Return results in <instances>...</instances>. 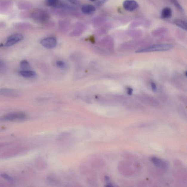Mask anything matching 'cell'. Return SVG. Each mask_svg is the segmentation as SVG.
<instances>
[{
  "label": "cell",
  "instance_id": "obj_1",
  "mask_svg": "<svg viewBox=\"0 0 187 187\" xmlns=\"http://www.w3.org/2000/svg\"><path fill=\"white\" fill-rule=\"evenodd\" d=\"M172 46L169 44H157L136 51V52L145 53L156 51H167L171 49Z\"/></svg>",
  "mask_w": 187,
  "mask_h": 187
},
{
  "label": "cell",
  "instance_id": "obj_2",
  "mask_svg": "<svg viewBox=\"0 0 187 187\" xmlns=\"http://www.w3.org/2000/svg\"><path fill=\"white\" fill-rule=\"evenodd\" d=\"M26 118V115L23 112H13V113L7 114V115L0 117V122L23 120Z\"/></svg>",
  "mask_w": 187,
  "mask_h": 187
},
{
  "label": "cell",
  "instance_id": "obj_3",
  "mask_svg": "<svg viewBox=\"0 0 187 187\" xmlns=\"http://www.w3.org/2000/svg\"><path fill=\"white\" fill-rule=\"evenodd\" d=\"M32 16L35 20L40 22H45L49 18L48 13L41 9L35 10L33 12Z\"/></svg>",
  "mask_w": 187,
  "mask_h": 187
},
{
  "label": "cell",
  "instance_id": "obj_4",
  "mask_svg": "<svg viewBox=\"0 0 187 187\" xmlns=\"http://www.w3.org/2000/svg\"><path fill=\"white\" fill-rule=\"evenodd\" d=\"M40 43L45 48L52 49L56 47L57 41L55 37H49L42 40Z\"/></svg>",
  "mask_w": 187,
  "mask_h": 187
},
{
  "label": "cell",
  "instance_id": "obj_5",
  "mask_svg": "<svg viewBox=\"0 0 187 187\" xmlns=\"http://www.w3.org/2000/svg\"><path fill=\"white\" fill-rule=\"evenodd\" d=\"M24 36L21 34H16L11 35L7 38L5 45L7 47L12 46L23 39Z\"/></svg>",
  "mask_w": 187,
  "mask_h": 187
},
{
  "label": "cell",
  "instance_id": "obj_6",
  "mask_svg": "<svg viewBox=\"0 0 187 187\" xmlns=\"http://www.w3.org/2000/svg\"><path fill=\"white\" fill-rule=\"evenodd\" d=\"M123 6L126 10L132 11L137 9L139 4L134 0H126L123 3Z\"/></svg>",
  "mask_w": 187,
  "mask_h": 187
},
{
  "label": "cell",
  "instance_id": "obj_7",
  "mask_svg": "<svg viewBox=\"0 0 187 187\" xmlns=\"http://www.w3.org/2000/svg\"><path fill=\"white\" fill-rule=\"evenodd\" d=\"M17 90L9 89H0V95L9 97H17L20 95Z\"/></svg>",
  "mask_w": 187,
  "mask_h": 187
},
{
  "label": "cell",
  "instance_id": "obj_8",
  "mask_svg": "<svg viewBox=\"0 0 187 187\" xmlns=\"http://www.w3.org/2000/svg\"><path fill=\"white\" fill-rule=\"evenodd\" d=\"M95 7L93 5L86 4L83 5L81 8V10L84 14H90L95 10Z\"/></svg>",
  "mask_w": 187,
  "mask_h": 187
},
{
  "label": "cell",
  "instance_id": "obj_9",
  "mask_svg": "<svg viewBox=\"0 0 187 187\" xmlns=\"http://www.w3.org/2000/svg\"><path fill=\"white\" fill-rule=\"evenodd\" d=\"M172 14V10L170 8L168 7L164 8L162 11L161 16L163 18H170L171 17Z\"/></svg>",
  "mask_w": 187,
  "mask_h": 187
},
{
  "label": "cell",
  "instance_id": "obj_10",
  "mask_svg": "<svg viewBox=\"0 0 187 187\" xmlns=\"http://www.w3.org/2000/svg\"><path fill=\"white\" fill-rule=\"evenodd\" d=\"M20 74L23 77L25 78L35 77L36 75L35 71L30 70H25L21 71Z\"/></svg>",
  "mask_w": 187,
  "mask_h": 187
},
{
  "label": "cell",
  "instance_id": "obj_11",
  "mask_svg": "<svg viewBox=\"0 0 187 187\" xmlns=\"http://www.w3.org/2000/svg\"><path fill=\"white\" fill-rule=\"evenodd\" d=\"M174 23L177 26L184 30H187V23L182 19H177L174 21Z\"/></svg>",
  "mask_w": 187,
  "mask_h": 187
},
{
  "label": "cell",
  "instance_id": "obj_12",
  "mask_svg": "<svg viewBox=\"0 0 187 187\" xmlns=\"http://www.w3.org/2000/svg\"><path fill=\"white\" fill-rule=\"evenodd\" d=\"M151 161L154 165L157 167H163V163L160 159L156 157H152L151 159Z\"/></svg>",
  "mask_w": 187,
  "mask_h": 187
},
{
  "label": "cell",
  "instance_id": "obj_13",
  "mask_svg": "<svg viewBox=\"0 0 187 187\" xmlns=\"http://www.w3.org/2000/svg\"><path fill=\"white\" fill-rule=\"evenodd\" d=\"M60 0H46L47 5L51 7H57L59 6Z\"/></svg>",
  "mask_w": 187,
  "mask_h": 187
},
{
  "label": "cell",
  "instance_id": "obj_14",
  "mask_svg": "<svg viewBox=\"0 0 187 187\" xmlns=\"http://www.w3.org/2000/svg\"><path fill=\"white\" fill-rule=\"evenodd\" d=\"M20 66L21 68L23 69V70H27V69H29L30 67V65L28 61L25 60H23L20 62Z\"/></svg>",
  "mask_w": 187,
  "mask_h": 187
},
{
  "label": "cell",
  "instance_id": "obj_15",
  "mask_svg": "<svg viewBox=\"0 0 187 187\" xmlns=\"http://www.w3.org/2000/svg\"><path fill=\"white\" fill-rule=\"evenodd\" d=\"M172 3H173V4L174 5L176 6V7L177 8V9L179 10L180 11H183V8H182L181 6L180 5V4H179L178 1H177V0H171Z\"/></svg>",
  "mask_w": 187,
  "mask_h": 187
},
{
  "label": "cell",
  "instance_id": "obj_16",
  "mask_svg": "<svg viewBox=\"0 0 187 187\" xmlns=\"http://www.w3.org/2000/svg\"><path fill=\"white\" fill-rule=\"evenodd\" d=\"M56 64L58 67L61 69H64L66 68V65L64 62L61 61H58L56 62Z\"/></svg>",
  "mask_w": 187,
  "mask_h": 187
},
{
  "label": "cell",
  "instance_id": "obj_17",
  "mask_svg": "<svg viewBox=\"0 0 187 187\" xmlns=\"http://www.w3.org/2000/svg\"><path fill=\"white\" fill-rule=\"evenodd\" d=\"M1 176L9 181H12L13 180L12 178H11V177L9 176V175L6 174H2L1 175Z\"/></svg>",
  "mask_w": 187,
  "mask_h": 187
},
{
  "label": "cell",
  "instance_id": "obj_18",
  "mask_svg": "<svg viewBox=\"0 0 187 187\" xmlns=\"http://www.w3.org/2000/svg\"><path fill=\"white\" fill-rule=\"evenodd\" d=\"M151 86L152 88V90L154 92H156L157 90V86H156V84L154 82L151 83Z\"/></svg>",
  "mask_w": 187,
  "mask_h": 187
},
{
  "label": "cell",
  "instance_id": "obj_19",
  "mask_svg": "<svg viewBox=\"0 0 187 187\" xmlns=\"http://www.w3.org/2000/svg\"><path fill=\"white\" fill-rule=\"evenodd\" d=\"M70 2L75 4H79V0H68Z\"/></svg>",
  "mask_w": 187,
  "mask_h": 187
},
{
  "label": "cell",
  "instance_id": "obj_20",
  "mask_svg": "<svg viewBox=\"0 0 187 187\" xmlns=\"http://www.w3.org/2000/svg\"><path fill=\"white\" fill-rule=\"evenodd\" d=\"M133 89L131 88H128L127 89V92L129 95H131L132 94Z\"/></svg>",
  "mask_w": 187,
  "mask_h": 187
},
{
  "label": "cell",
  "instance_id": "obj_21",
  "mask_svg": "<svg viewBox=\"0 0 187 187\" xmlns=\"http://www.w3.org/2000/svg\"><path fill=\"white\" fill-rule=\"evenodd\" d=\"M106 0H102V1H100V2L98 3V4L101 5L102 4H104L106 2Z\"/></svg>",
  "mask_w": 187,
  "mask_h": 187
},
{
  "label": "cell",
  "instance_id": "obj_22",
  "mask_svg": "<svg viewBox=\"0 0 187 187\" xmlns=\"http://www.w3.org/2000/svg\"><path fill=\"white\" fill-rule=\"evenodd\" d=\"M4 63L3 61H0V69L3 67L4 66Z\"/></svg>",
  "mask_w": 187,
  "mask_h": 187
},
{
  "label": "cell",
  "instance_id": "obj_23",
  "mask_svg": "<svg viewBox=\"0 0 187 187\" xmlns=\"http://www.w3.org/2000/svg\"><path fill=\"white\" fill-rule=\"evenodd\" d=\"M90 1H96V0H90Z\"/></svg>",
  "mask_w": 187,
  "mask_h": 187
}]
</instances>
